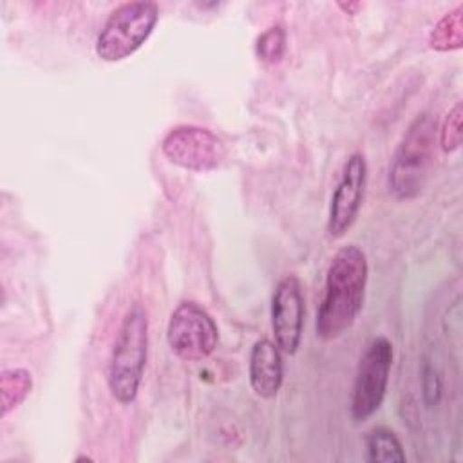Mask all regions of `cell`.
Instances as JSON below:
<instances>
[{"mask_svg": "<svg viewBox=\"0 0 463 463\" xmlns=\"http://www.w3.org/2000/svg\"><path fill=\"white\" fill-rule=\"evenodd\" d=\"M367 271L365 253L356 244L342 246L333 255L315 322L317 335L322 340L338 338L356 320L364 304Z\"/></svg>", "mask_w": 463, "mask_h": 463, "instance_id": "cell-1", "label": "cell"}, {"mask_svg": "<svg viewBox=\"0 0 463 463\" xmlns=\"http://www.w3.org/2000/svg\"><path fill=\"white\" fill-rule=\"evenodd\" d=\"M438 123L430 112L418 114L405 130L389 166V190L400 201L418 197L434 161Z\"/></svg>", "mask_w": 463, "mask_h": 463, "instance_id": "cell-2", "label": "cell"}, {"mask_svg": "<svg viewBox=\"0 0 463 463\" xmlns=\"http://www.w3.org/2000/svg\"><path fill=\"white\" fill-rule=\"evenodd\" d=\"M148 351V318L143 306L125 313L109 362L107 383L112 398L123 405L137 396Z\"/></svg>", "mask_w": 463, "mask_h": 463, "instance_id": "cell-3", "label": "cell"}, {"mask_svg": "<svg viewBox=\"0 0 463 463\" xmlns=\"http://www.w3.org/2000/svg\"><path fill=\"white\" fill-rule=\"evenodd\" d=\"M157 18L159 7L156 2L137 0L119 4L109 14L98 34L96 54L109 63L128 58L148 40Z\"/></svg>", "mask_w": 463, "mask_h": 463, "instance_id": "cell-4", "label": "cell"}, {"mask_svg": "<svg viewBox=\"0 0 463 463\" xmlns=\"http://www.w3.org/2000/svg\"><path fill=\"white\" fill-rule=\"evenodd\" d=\"M391 365L392 344L385 336L373 338L360 358L351 392L349 412L356 423L365 421L380 409L385 398Z\"/></svg>", "mask_w": 463, "mask_h": 463, "instance_id": "cell-5", "label": "cell"}, {"mask_svg": "<svg viewBox=\"0 0 463 463\" xmlns=\"http://www.w3.org/2000/svg\"><path fill=\"white\" fill-rule=\"evenodd\" d=\"M166 340L175 356L184 362H197L213 353L219 331L204 307L197 302L183 300L170 315Z\"/></svg>", "mask_w": 463, "mask_h": 463, "instance_id": "cell-6", "label": "cell"}, {"mask_svg": "<svg viewBox=\"0 0 463 463\" xmlns=\"http://www.w3.org/2000/svg\"><path fill=\"white\" fill-rule=\"evenodd\" d=\"M161 150L170 163L192 172L217 170L228 157L224 141L197 125H179L168 130L161 141Z\"/></svg>", "mask_w": 463, "mask_h": 463, "instance_id": "cell-7", "label": "cell"}, {"mask_svg": "<svg viewBox=\"0 0 463 463\" xmlns=\"http://www.w3.org/2000/svg\"><path fill=\"white\" fill-rule=\"evenodd\" d=\"M367 181V163L364 154L354 152L345 161L342 177L333 192L329 215H327V233L335 239L342 237L356 221L362 206L364 190Z\"/></svg>", "mask_w": 463, "mask_h": 463, "instance_id": "cell-8", "label": "cell"}, {"mask_svg": "<svg viewBox=\"0 0 463 463\" xmlns=\"http://www.w3.org/2000/svg\"><path fill=\"white\" fill-rule=\"evenodd\" d=\"M271 327L275 344L286 354H295L304 327L302 284L295 275L279 280L271 298Z\"/></svg>", "mask_w": 463, "mask_h": 463, "instance_id": "cell-9", "label": "cell"}, {"mask_svg": "<svg viewBox=\"0 0 463 463\" xmlns=\"http://www.w3.org/2000/svg\"><path fill=\"white\" fill-rule=\"evenodd\" d=\"M284 378V365L280 349L268 338L253 344L250 353V385L260 398H273L280 391Z\"/></svg>", "mask_w": 463, "mask_h": 463, "instance_id": "cell-10", "label": "cell"}, {"mask_svg": "<svg viewBox=\"0 0 463 463\" xmlns=\"http://www.w3.org/2000/svg\"><path fill=\"white\" fill-rule=\"evenodd\" d=\"M429 45L434 51L449 52L458 51L463 45V4L445 13L429 34Z\"/></svg>", "mask_w": 463, "mask_h": 463, "instance_id": "cell-11", "label": "cell"}, {"mask_svg": "<svg viewBox=\"0 0 463 463\" xmlns=\"http://www.w3.org/2000/svg\"><path fill=\"white\" fill-rule=\"evenodd\" d=\"M33 374L24 367L7 369L0 376V418L13 412L31 392Z\"/></svg>", "mask_w": 463, "mask_h": 463, "instance_id": "cell-12", "label": "cell"}, {"mask_svg": "<svg viewBox=\"0 0 463 463\" xmlns=\"http://www.w3.org/2000/svg\"><path fill=\"white\" fill-rule=\"evenodd\" d=\"M367 461L373 463H403L405 452L396 434L387 427H374L365 436Z\"/></svg>", "mask_w": 463, "mask_h": 463, "instance_id": "cell-13", "label": "cell"}, {"mask_svg": "<svg viewBox=\"0 0 463 463\" xmlns=\"http://www.w3.org/2000/svg\"><path fill=\"white\" fill-rule=\"evenodd\" d=\"M257 56L266 63H279L286 52V31L282 25H271L259 34L255 43Z\"/></svg>", "mask_w": 463, "mask_h": 463, "instance_id": "cell-14", "label": "cell"}, {"mask_svg": "<svg viewBox=\"0 0 463 463\" xmlns=\"http://www.w3.org/2000/svg\"><path fill=\"white\" fill-rule=\"evenodd\" d=\"M461 119H463V107L456 103L445 116L443 125L439 128V145L445 152H454L461 145Z\"/></svg>", "mask_w": 463, "mask_h": 463, "instance_id": "cell-15", "label": "cell"}, {"mask_svg": "<svg viewBox=\"0 0 463 463\" xmlns=\"http://www.w3.org/2000/svg\"><path fill=\"white\" fill-rule=\"evenodd\" d=\"M421 394H423V402L425 405L430 409V407H436L441 400V392H443V383H441V376L438 373V369L430 364H425L423 365V371H421Z\"/></svg>", "mask_w": 463, "mask_h": 463, "instance_id": "cell-16", "label": "cell"}, {"mask_svg": "<svg viewBox=\"0 0 463 463\" xmlns=\"http://www.w3.org/2000/svg\"><path fill=\"white\" fill-rule=\"evenodd\" d=\"M338 7H342V9H344V11H347L349 14H354V11L362 7V4H358V2H354V4H344V2H340V4H338Z\"/></svg>", "mask_w": 463, "mask_h": 463, "instance_id": "cell-17", "label": "cell"}]
</instances>
